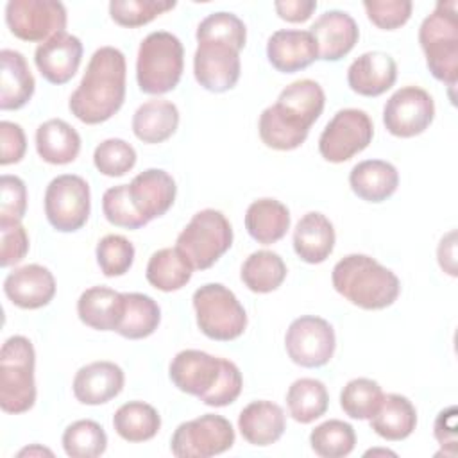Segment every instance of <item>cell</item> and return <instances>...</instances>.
I'll use <instances>...</instances> for the list:
<instances>
[{
	"label": "cell",
	"instance_id": "d6a6232c",
	"mask_svg": "<svg viewBox=\"0 0 458 458\" xmlns=\"http://www.w3.org/2000/svg\"><path fill=\"white\" fill-rule=\"evenodd\" d=\"M193 267L191 263L181 254L177 247H165L156 250L145 270L147 281L161 292H175L186 286L191 279Z\"/></svg>",
	"mask_w": 458,
	"mask_h": 458
},
{
	"label": "cell",
	"instance_id": "11a10c76",
	"mask_svg": "<svg viewBox=\"0 0 458 458\" xmlns=\"http://www.w3.org/2000/svg\"><path fill=\"white\" fill-rule=\"evenodd\" d=\"M25 454H29V456L30 454H48V456H52V451L47 449V447H41V445H30V447H25L18 453V456H25Z\"/></svg>",
	"mask_w": 458,
	"mask_h": 458
},
{
	"label": "cell",
	"instance_id": "f35d334b",
	"mask_svg": "<svg viewBox=\"0 0 458 458\" xmlns=\"http://www.w3.org/2000/svg\"><path fill=\"white\" fill-rule=\"evenodd\" d=\"M63 449L70 458H97L107 447L104 428L91 420L81 419L72 422L63 433Z\"/></svg>",
	"mask_w": 458,
	"mask_h": 458
},
{
	"label": "cell",
	"instance_id": "6da1fadb",
	"mask_svg": "<svg viewBox=\"0 0 458 458\" xmlns=\"http://www.w3.org/2000/svg\"><path fill=\"white\" fill-rule=\"evenodd\" d=\"M326 106L322 86L311 79L288 84L277 102L263 109L258 122L261 141L274 150H293L301 147L310 127L318 120Z\"/></svg>",
	"mask_w": 458,
	"mask_h": 458
},
{
	"label": "cell",
	"instance_id": "ee69618b",
	"mask_svg": "<svg viewBox=\"0 0 458 458\" xmlns=\"http://www.w3.org/2000/svg\"><path fill=\"white\" fill-rule=\"evenodd\" d=\"M102 211L109 224L123 229H140L148 222L136 211L127 184L111 186L102 197Z\"/></svg>",
	"mask_w": 458,
	"mask_h": 458
},
{
	"label": "cell",
	"instance_id": "b9f144b4",
	"mask_svg": "<svg viewBox=\"0 0 458 458\" xmlns=\"http://www.w3.org/2000/svg\"><path fill=\"white\" fill-rule=\"evenodd\" d=\"M95 168L107 177H122L136 165V150L131 143L120 138L100 141L93 152Z\"/></svg>",
	"mask_w": 458,
	"mask_h": 458
},
{
	"label": "cell",
	"instance_id": "d4e9b609",
	"mask_svg": "<svg viewBox=\"0 0 458 458\" xmlns=\"http://www.w3.org/2000/svg\"><path fill=\"white\" fill-rule=\"evenodd\" d=\"M335 240L336 234L331 220L318 211L306 213L293 229V250L310 265L326 261L335 249Z\"/></svg>",
	"mask_w": 458,
	"mask_h": 458
},
{
	"label": "cell",
	"instance_id": "1f68e13d",
	"mask_svg": "<svg viewBox=\"0 0 458 458\" xmlns=\"http://www.w3.org/2000/svg\"><path fill=\"white\" fill-rule=\"evenodd\" d=\"M245 229L258 243H276L290 229V211L276 199H258L245 211Z\"/></svg>",
	"mask_w": 458,
	"mask_h": 458
},
{
	"label": "cell",
	"instance_id": "816d5d0a",
	"mask_svg": "<svg viewBox=\"0 0 458 458\" xmlns=\"http://www.w3.org/2000/svg\"><path fill=\"white\" fill-rule=\"evenodd\" d=\"M433 435L445 456H456V408L442 410L433 426Z\"/></svg>",
	"mask_w": 458,
	"mask_h": 458
},
{
	"label": "cell",
	"instance_id": "f6af8a7d",
	"mask_svg": "<svg viewBox=\"0 0 458 458\" xmlns=\"http://www.w3.org/2000/svg\"><path fill=\"white\" fill-rule=\"evenodd\" d=\"M363 7L377 29L395 30L410 20L413 4L410 0H365Z\"/></svg>",
	"mask_w": 458,
	"mask_h": 458
},
{
	"label": "cell",
	"instance_id": "2e32d148",
	"mask_svg": "<svg viewBox=\"0 0 458 458\" xmlns=\"http://www.w3.org/2000/svg\"><path fill=\"white\" fill-rule=\"evenodd\" d=\"M222 365L224 358L199 349H184L172 358L168 376L181 392L204 399L220 379Z\"/></svg>",
	"mask_w": 458,
	"mask_h": 458
},
{
	"label": "cell",
	"instance_id": "5bb4252c",
	"mask_svg": "<svg viewBox=\"0 0 458 458\" xmlns=\"http://www.w3.org/2000/svg\"><path fill=\"white\" fill-rule=\"evenodd\" d=\"M284 347L293 363L306 369L322 367L335 354V329L326 318L315 315L299 317L286 329Z\"/></svg>",
	"mask_w": 458,
	"mask_h": 458
},
{
	"label": "cell",
	"instance_id": "f5cc1de1",
	"mask_svg": "<svg viewBox=\"0 0 458 458\" xmlns=\"http://www.w3.org/2000/svg\"><path fill=\"white\" fill-rule=\"evenodd\" d=\"M274 9L283 20L290 23H302L313 14V11L317 9V2L315 0H277L274 2Z\"/></svg>",
	"mask_w": 458,
	"mask_h": 458
},
{
	"label": "cell",
	"instance_id": "ab89813d",
	"mask_svg": "<svg viewBox=\"0 0 458 458\" xmlns=\"http://www.w3.org/2000/svg\"><path fill=\"white\" fill-rule=\"evenodd\" d=\"M383 390L377 381L369 379V377H356L351 379L340 392V406L345 415L351 419L365 420L370 419L381 399H383Z\"/></svg>",
	"mask_w": 458,
	"mask_h": 458
},
{
	"label": "cell",
	"instance_id": "bcb514c9",
	"mask_svg": "<svg viewBox=\"0 0 458 458\" xmlns=\"http://www.w3.org/2000/svg\"><path fill=\"white\" fill-rule=\"evenodd\" d=\"M195 36H215V38L229 39L243 48L247 41V29H245V23L236 14L220 11L206 16L199 23Z\"/></svg>",
	"mask_w": 458,
	"mask_h": 458
},
{
	"label": "cell",
	"instance_id": "681fc988",
	"mask_svg": "<svg viewBox=\"0 0 458 458\" xmlns=\"http://www.w3.org/2000/svg\"><path fill=\"white\" fill-rule=\"evenodd\" d=\"M242 388H243V377H242L240 369L236 367V363L224 358L220 379L216 381L215 388L200 401L206 406L222 408V406L234 403L238 399V395L242 394Z\"/></svg>",
	"mask_w": 458,
	"mask_h": 458
},
{
	"label": "cell",
	"instance_id": "e0dca14e",
	"mask_svg": "<svg viewBox=\"0 0 458 458\" xmlns=\"http://www.w3.org/2000/svg\"><path fill=\"white\" fill-rule=\"evenodd\" d=\"M82 61V43L66 30L54 34L39 43L34 52V63L39 73L50 84H66L77 73Z\"/></svg>",
	"mask_w": 458,
	"mask_h": 458
},
{
	"label": "cell",
	"instance_id": "60d3db41",
	"mask_svg": "<svg viewBox=\"0 0 458 458\" xmlns=\"http://www.w3.org/2000/svg\"><path fill=\"white\" fill-rule=\"evenodd\" d=\"M174 7V0H111L109 14L114 23L134 29L150 23L154 18Z\"/></svg>",
	"mask_w": 458,
	"mask_h": 458
},
{
	"label": "cell",
	"instance_id": "30bf717a",
	"mask_svg": "<svg viewBox=\"0 0 458 458\" xmlns=\"http://www.w3.org/2000/svg\"><path fill=\"white\" fill-rule=\"evenodd\" d=\"M234 444L231 422L215 413H204L177 426L170 449L177 458H209L229 451Z\"/></svg>",
	"mask_w": 458,
	"mask_h": 458
},
{
	"label": "cell",
	"instance_id": "603a6c76",
	"mask_svg": "<svg viewBox=\"0 0 458 458\" xmlns=\"http://www.w3.org/2000/svg\"><path fill=\"white\" fill-rule=\"evenodd\" d=\"M397 79V64L386 52H365L356 57L347 70L349 88L363 97H379L388 91Z\"/></svg>",
	"mask_w": 458,
	"mask_h": 458
},
{
	"label": "cell",
	"instance_id": "7c38bea8",
	"mask_svg": "<svg viewBox=\"0 0 458 458\" xmlns=\"http://www.w3.org/2000/svg\"><path fill=\"white\" fill-rule=\"evenodd\" d=\"M374 136L370 116L354 107L340 109L318 138V152L329 163H344L369 147Z\"/></svg>",
	"mask_w": 458,
	"mask_h": 458
},
{
	"label": "cell",
	"instance_id": "5b68a950",
	"mask_svg": "<svg viewBox=\"0 0 458 458\" xmlns=\"http://www.w3.org/2000/svg\"><path fill=\"white\" fill-rule=\"evenodd\" d=\"M184 68V48L177 36L156 30L143 38L136 57L138 88L147 95H163L179 84Z\"/></svg>",
	"mask_w": 458,
	"mask_h": 458
},
{
	"label": "cell",
	"instance_id": "7bdbcfd3",
	"mask_svg": "<svg viewBox=\"0 0 458 458\" xmlns=\"http://www.w3.org/2000/svg\"><path fill=\"white\" fill-rule=\"evenodd\" d=\"M97 263L106 277H118L129 272L134 261V245L122 234H106L97 243Z\"/></svg>",
	"mask_w": 458,
	"mask_h": 458
},
{
	"label": "cell",
	"instance_id": "f907efd6",
	"mask_svg": "<svg viewBox=\"0 0 458 458\" xmlns=\"http://www.w3.org/2000/svg\"><path fill=\"white\" fill-rule=\"evenodd\" d=\"M0 165L7 166L13 163L21 161V157L25 156L27 150V140H25V132L23 129L9 120H2L0 122Z\"/></svg>",
	"mask_w": 458,
	"mask_h": 458
},
{
	"label": "cell",
	"instance_id": "9a60e30c",
	"mask_svg": "<svg viewBox=\"0 0 458 458\" xmlns=\"http://www.w3.org/2000/svg\"><path fill=\"white\" fill-rule=\"evenodd\" d=\"M435 118L433 97L419 86L397 89L383 107V123L392 136L413 138L422 134Z\"/></svg>",
	"mask_w": 458,
	"mask_h": 458
},
{
	"label": "cell",
	"instance_id": "74e56055",
	"mask_svg": "<svg viewBox=\"0 0 458 458\" xmlns=\"http://www.w3.org/2000/svg\"><path fill=\"white\" fill-rule=\"evenodd\" d=\"M310 445L322 458H344L356 445V433L349 422L329 419L310 433Z\"/></svg>",
	"mask_w": 458,
	"mask_h": 458
},
{
	"label": "cell",
	"instance_id": "8992f818",
	"mask_svg": "<svg viewBox=\"0 0 458 458\" xmlns=\"http://www.w3.org/2000/svg\"><path fill=\"white\" fill-rule=\"evenodd\" d=\"M36 352L27 336H9L0 349V408L5 413H25L36 403Z\"/></svg>",
	"mask_w": 458,
	"mask_h": 458
},
{
	"label": "cell",
	"instance_id": "7a4b0ae2",
	"mask_svg": "<svg viewBox=\"0 0 458 458\" xmlns=\"http://www.w3.org/2000/svg\"><path fill=\"white\" fill-rule=\"evenodd\" d=\"M125 55L114 47H100L89 57L81 84L72 93V114L88 125L113 118L125 100Z\"/></svg>",
	"mask_w": 458,
	"mask_h": 458
},
{
	"label": "cell",
	"instance_id": "9c48e42d",
	"mask_svg": "<svg viewBox=\"0 0 458 458\" xmlns=\"http://www.w3.org/2000/svg\"><path fill=\"white\" fill-rule=\"evenodd\" d=\"M91 195L86 179L75 174L54 177L45 191V215L59 233L79 231L89 218Z\"/></svg>",
	"mask_w": 458,
	"mask_h": 458
},
{
	"label": "cell",
	"instance_id": "ba28073f",
	"mask_svg": "<svg viewBox=\"0 0 458 458\" xmlns=\"http://www.w3.org/2000/svg\"><path fill=\"white\" fill-rule=\"evenodd\" d=\"M191 301L197 326L208 338L229 342L243 335L247 313L227 286L220 283L202 284L193 292Z\"/></svg>",
	"mask_w": 458,
	"mask_h": 458
},
{
	"label": "cell",
	"instance_id": "8d00e7d4",
	"mask_svg": "<svg viewBox=\"0 0 458 458\" xmlns=\"http://www.w3.org/2000/svg\"><path fill=\"white\" fill-rule=\"evenodd\" d=\"M286 265L277 252L256 250L242 265L240 277L254 293H270L277 290L286 277Z\"/></svg>",
	"mask_w": 458,
	"mask_h": 458
},
{
	"label": "cell",
	"instance_id": "d590c367",
	"mask_svg": "<svg viewBox=\"0 0 458 458\" xmlns=\"http://www.w3.org/2000/svg\"><path fill=\"white\" fill-rule=\"evenodd\" d=\"M286 406L293 420L310 424L322 417L329 406V394L326 385L315 377L295 379L286 392Z\"/></svg>",
	"mask_w": 458,
	"mask_h": 458
},
{
	"label": "cell",
	"instance_id": "ac0fdd59",
	"mask_svg": "<svg viewBox=\"0 0 458 458\" xmlns=\"http://www.w3.org/2000/svg\"><path fill=\"white\" fill-rule=\"evenodd\" d=\"M127 190L136 211L147 222L163 216L172 208L177 193L174 177L161 168L140 172L127 184Z\"/></svg>",
	"mask_w": 458,
	"mask_h": 458
},
{
	"label": "cell",
	"instance_id": "db71d44e",
	"mask_svg": "<svg viewBox=\"0 0 458 458\" xmlns=\"http://www.w3.org/2000/svg\"><path fill=\"white\" fill-rule=\"evenodd\" d=\"M438 263L444 272L449 276H456V231H449L445 236H442L438 249H437Z\"/></svg>",
	"mask_w": 458,
	"mask_h": 458
},
{
	"label": "cell",
	"instance_id": "f1b7e54d",
	"mask_svg": "<svg viewBox=\"0 0 458 458\" xmlns=\"http://www.w3.org/2000/svg\"><path fill=\"white\" fill-rule=\"evenodd\" d=\"M179 109L166 98H152L143 102L132 114L134 136L148 145L163 143L177 131Z\"/></svg>",
	"mask_w": 458,
	"mask_h": 458
},
{
	"label": "cell",
	"instance_id": "d6986e66",
	"mask_svg": "<svg viewBox=\"0 0 458 458\" xmlns=\"http://www.w3.org/2000/svg\"><path fill=\"white\" fill-rule=\"evenodd\" d=\"M4 293L21 310H38L54 299L55 279L43 265H23L7 274L4 281Z\"/></svg>",
	"mask_w": 458,
	"mask_h": 458
},
{
	"label": "cell",
	"instance_id": "f546056e",
	"mask_svg": "<svg viewBox=\"0 0 458 458\" xmlns=\"http://www.w3.org/2000/svg\"><path fill=\"white\" fill-rule=\"evenodd\" d=\"M36 150L45 163L68 165L81 152V136L68 122L52 118L36 129Z\"/></svg>",
	"mask_w": 458,
	"mask_h": 458
},
{
	"label": "cell",
	"instance_id": "44dd1931",
	"mask_svg": "<svg viewBox=\"0 0 458 458\" xmlns=\"http://www.w3.org/2000/svg\"><path fill=\"white\" fill-rule=\"evenodd\" d=\"M267 57L277 72L295 73L318 59V52L310 30L281 29L268 38Z\"/></svg>",
	"mask_w": 458,
	"mask_h": 458
},
{
	"label": "cell",
	"instance_id": "cb8c5ba5",
	"mask_svg": "<svg viewBox=\"0 0 458 458\" xmlns=\"http://www.w3.org/2000/svg\"><path fill=\"white\" fill-rule=\"evenodd\" d=\"M238 429L250 445L267 447L283 437L286 415L283 408L272 401H252L240 411Z\"/></svg>",
	"mask_w": 458,
	"mask_h": 458
},
{
	"label": "cell",
	"instance_id": "7402d4cb",
	"mask_svg": "<svg viewBox=\"0 0 458 458\" xmlns=\"http://www.w3.org/2000/svg\"><path fill=\"white\" fill-rule=\"evenodd\" d=\"M125 383L123 370L113 361H93L81 367L73 377V395L79 403L97 406L114 399Z\"/></svg>",
	"mask_w": 458,
	"mask_h": 458
},
{
	"label": "cell",
	"instance_id": "c3c4849f",
	"mask_svg": "<svg viewBox=\"0 0 458 458\" xmlns=\"http://www.w3.org/2000/svg\"><path fill=\"white\" fill-rule=\"evenodd\" d=\"M29 252V234L21 222L0 220V265L20 263Z\"/></svg>",
	"mask_w": 458,
	"mask_h": 458
},
{
	"label": "cell",
	"instance_id": "4316f807",
	"mask_svg": "<svg viewBox=\"0 0 458 458\" xmlns=\"http://www.w3.org/2000/svg\"><path fill=\"white\" fill-rule=\"evenodd\" d=\"M349 184L354 195L367 202H383L390 199L399 186L397 168L383 159H365L352 166Z\"/></svg>",
	"mask_w": 458,
	"mask_h": 458
},
{
	"label": "cell",
	"instance_id": "4fadbf2b",
	"mask_svg": "<svg viewBox=\"0 0 458 458\" xmlns=\"http://www.w3.org/2000/svg\"><path fill=\"white\" fill-rule=\"evenodd\" d=\"M66 7L57 0H9L5 23L21 41H47L66 29Z\"/></svg>",
	"mask_w": 458,
	"mask_h": 458
},
{
	"label": "cell",
	"instance_id": "8fae6325",
	"mask_svg": "<svg viewBox=\"0 0 458 458\" xmlns=\"http://www.w3.org/2000/svg\"><path fill=\"white\" fill-rule=\"evenodd\" d=\"M193 73L197 82L213 93H224L240 79V50L236 43L215 36H195Z\"/></svg>",
	"mask_w": 458,
	"mask_h": 458
},
{
	"label": "cell",
	"instance_id": "4dcf8cb0",
	"mask_svg": "<svg viewBox=\"0 0 458 458\" xmlns=\"http://www.w3.org/2000/svg\"><path fill=\"white\" fill-rule=\"evenodd\" d=\"M417 426V410L413 403L401 394L383 395L376 413L370 417V428L385 440H404Z\"/></svg>",
	"mask_w": 458,
	"mask_h": 458
},
{
	"label": "cell",
	"instance_id": "52a82bcc",
	"mask_svg": "<svg viewBox=\"0 0 458 458\" xmlns=\"http://www.w3.org/2000/svg\"><path fill=\"white\" fill-rule=\"evenodd\" d=\"M233 245V227L218 209L197 211L179 233L175 247L191 263L193 270L213 267Z\"/></svg>",
	"mask_w": 458,
	"mask_h": 458
},
{
	"label": "cell",
	"instance_id": "3957f363",
	"mask_svg": "<svg viewBox=\"0 0 458 458\" xmlns=\"http://www.w3.org/2000/svg\"><path fill=\"white\" fill-rule=\"evenodd\" d=\"M335 290L361 310H385L401 292L397 276L367 254H347L331 274Z\"/></svg>",
	"mask_w": 458,
	"mask_h": 458
},
{
	"label": "cell",
	"instance_id": "ffe728a7",
	"mask_svg": "<svg viewBox=\"0 0 458 458\" xmlns=\"http://www.w3.org/2000/svg\"><path fill=\"white\" fill-rule=\"evenodd\" d=\"M310 32L317 43L318 59L324 61H340L354 48L360 38V29L354 18L338 9L320 14L310 27Z\"/></svg>",
	"mask_w": 458,
	"mask_h": 458
},
{
	"label": "cell",
	"instance_id": "484cf974",
	"mask_svg": "<svg viewBox=\"0 0 458 458\" xmlns=\"http://www.w3.org/2000/svg\"><path fill=\"white\" fill-rule=\"evenodd\" d=\"M0 109L13 111L23 107L34 95L36 81L21 52L4 48L0 52Z\"/></svg>",
	"mask_w": 458,
	"mask_h": 458
},
{
	"label": "cell",
	"instance_id": "e575fe53",
	"mask_svg": "<svg viewBox=\"0 0 458 458\" xmlns=\"http://www.w3.org/2000/svg\"><path fill=\"white\" fill-rule=\"evenodd\" d=\"M123 315L114 331L129 340L150 336L161 322V310L157 302L152 297L138 292L123 293Z\"/></svg>",
	"mask_w": 458,
	"mask_h": 458
},
{
	"label": "cell",
	"instance_id": "836d02e7",
	"mask_svg": "<svg viewBox=\"0 0 458 458\" xmlns=\"http://www.w3.org/2000/svg\"><path fill=\"white\" fill-rule=\"evenodd\" d=\"M113 428L116 435L127 442H147L157 435L161 417L152 404L143 401H129L114 411Z\"/></svg>",
	"mask_w": 458,
	"mask_h": 458
},
{
	"label": "cell",
	"instance_id": "277c9868",
	"mask_svg": "<svg viewBox=\"0 0 458 458\" xmlns=\"http://www.w3.org/2000/svg\"><path fill=\"white\" fill-rule=\"evenodd\" d=\"M458 4L438 2L419 29V43L431 75L454 88L458 81Z\"/></svg>",
	"mask_w": 458,
	"mask_h": 458
},
{
	"label": "cell",
	"instance_id": "7dc6e473",
	"mask_svg": "<svg viewBox=\"0 0 458 458\" xmlns=\"http://www.w3.org/2000/svg\"><path fill=\"white\" fill-rule=\"evenodd\" d=\"M0 220L21 222L27 211V186L18 175L4 174L0 177Z\"/></svg>",
	"mask_w": 458,
	"mask_h": 458
},
{
	"label": "cell",
	"instance_id": "83f0119b",
	"mask_svg": "<svg viewBox=\"0 0 458 458\" xmlns=\"http://www.w3.org/2000/svg\"><path fill=\"white\" fill-rule=\"evenodd\" d=\"M123 293L107 286H91L77 301V315L82 324L97 331H114L123 315Z\"/></svg>",
	"mask_w": 458,
	"mask_h": 458
},
{
	"label": "cell",
	"instance_id": "9f6ffc18",
	"mask_svg": "<svg viewBox=\"0 0 458 458\" xmlns=\"http://www.w3.org/2000/svg\"><path fill=\"white\" fill-rule=\"evenodd\" d=\"M374 453H381V454H392V456H395V453L386 451V449H372V451H367L365 454H374Z\"/></svg>",
	"mask_w": 458,
	"mask_h": 458
}]
</instances>
